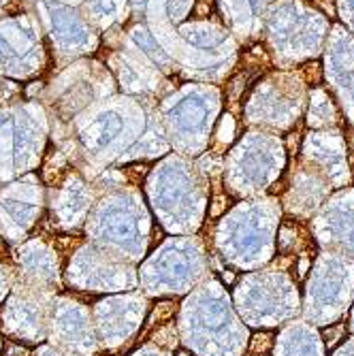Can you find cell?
Instances as JSON below:
<instances>
[{"mask_svg":"<svg viewBox=\"0 0 354 356\" xmlns=\"http://www.w3.org/2000/svg\"><path fill=\"white\" fill-rule=\"evenodd\" d=\"M346 331V327L344 325H337L335 329H327L325 331V343H327V348L331 350L337 341H339V337H341V333Z\"/></svg>","mask_w":354,"mask_h":356,"instance_id":"cell-20","label":"cell"},{"mask_svg":"<svg viewBox=\"0 0 354 356\" xmlns=\"http://www.w3.org/2000/svg\"><path fill=\"white\" fill-rule=\"evenodd\" d=\"M11 282H13V273L0 263V301L5 299V295L11 290Z\"/></svg>","mask_w":354,"mask_h":356,"instance_id":"cell-19","label":"cell"},{"mask_svg":"<svg viewBox=\"0 0 354 356\" xmlns=\"http://www.w3.org/2000/svg\"><path fill=\"white\" fill-rule=\"evenodd\" d=\"M15 277L17 282L32 286L43 293L56 295L62 288L58 252L43 239H30L15 250Z\"/></svg>","mask_w":354,"mask_h":356,"instance_id":"cell-12","label":"cell"},{"mask_svg":"<svg viewBox=\"0 0 354 356\" xmlns=\"http://www.w3.org/2000/svg\"><path fill=\"white\" fill-rule=\"evenodd\" d=\"M344 113L331 101V96L325 88L314 86L309 90V109H307V124L312 128H339L344 124Z\"/></svg>","mask_w":354,"mask_h":356,"instance_id":"cell-17","label":"cell"},{"mask_svg":"<svg viewBox=\"0 0 354 356\" xmlns=\"http://www.w3.org/2000/svg\"><path fill=\"white\" fill-rule=\"evenodd\" d=\"M90 243L99 245L126 263L145 256L150 241V216L135 188H115L94 205L86 220Z\"/></svg>","mask_w":354,"mask_h":356,"instance_id":"cell-2","label":"cell"},{"mask_svg":"<svg viewBox=\"0 0 354 356\" xmlns=\"http://www.w3.org/2000/svg\"><path fill=\"white\" fill-rule=\"evenodd\" d=\"M209 277V258L201 239L184 235L160 245L139 269L145 297L184 295Z\"/></svg>","mask_w":354,"mask_h":356,"instance_id":"cell-5","label":"cell"},{"mask_svg":"<svg viewBox=\"0 0 354 356\" xmlns=\"http://www.w3.org/2000/svg\"><path fill=\"white\" fill-rule=\"evenodd\" d=\"M92 322L101 348L118 350L141 329L147 314V297L143 293H126L103 299L92 307Z\"/></svg>","mask_w":354,"mask_h":356,"instance_id":"cell-9","label":"cell"},{"mask_svg":"<svg viewBox=\"0 0 354 356\" xmlns=\"http://www.w3.org/2000/svg\"><path fill=\"white\" fill-rule=\"evenodd\" d=\"M43 190L35 177H26L0 190V235L17 241L39 220Z\"/></svg>","mask_w":354,"mask_h":356,"instance_id":"cell-11","label":"cell"},{"mask_svg":"<svg viewBox=\"0 0 354 356\" xmlns=\"http://www.w3.org/2000/svg\"><path fill=\"white\" fill-rule=\"evenodd\" d=\"M280 201H250L237 205L216 229V248L224 263L237 269L265 265L273 254Z\"/></svg>","mask_w":354,"mask_h":356,"instance_id":"cell-3","label":"cell"},{"mask_svg":"<svg viewBox=\"0 0 354 356\" xmlns=\"http://www.w3.org/2000/svg\"><path fill=\"white\" fill-rule=\"evenodd\" d=\"M64 280L73 288L92 293H124L139 286V273L133 263L90 241L71 256Z\"/></svg>","mask_w":354,"mask_h":356,"instance_id":"cell-7","label":"cell"},{"mask_svg":"<svg viewBox=\"0 0 354 356\" xmlns=\"http://www.w3.org/2000/svg\"><path fill=\"white\" fill-rule=\"evenodd\" d=\"M47 339L51 341V346L73 356H94L101 350L90 309L71 297L54 299Z\"/></svg>","mask_w":354,"mask_h":356,"instance_id":"cell-10","label":"cell"},{"mask_svg":"<svg viewBox=\"0 0 354 356\" xmlns=\"http://www.w3.org/2000/svg\"><path fill=\"white\" fill-rule=\"evenodd\" d=\"M303 160L323 171L333 188H344L352 181V173L348 169L346 139L337 128L307 135L303 141Z\"/></svg>","mask_w":354,"mask_h":356,"instance_id":"cell-14","label":"cell"},{"mask_svg":"<svg viewBox=\"0 0 354 356\" xmlns=\"http://www.w3.org/2000/svg\"><path fill=\"white\" fill-rule=\"evenodd\" d=\"M182 343L197 356H241L248 331L220 282L203 280L179 307Z\"/></svg>","mask_w":354,"mask_h":356,"instance_id":"cell-1","label":"cell"},{"mask_svg":"<svg viewBox=\"0 0 354 356\" xmlns=\"http://www.w3.org/2000/svg\"><path fill=\"white\" fill-rule=\"evenodd\" d=\"M35 356H73V354L62 352V350L56 348V346H41V348H37Z\"/></svg>","mask_w":354,"mask_h":356,"instance_id":"cell-21","label":"cell"},{"mask_svg":"<svg viewBox=\"0 0 354 356\" xmlns=\"http://www.w3.org/2000/svg\"><path fill=\"white\" fill-rule=\"evenodd\" d=\"M235 305L252 327H277L297 314V286L282 271L248 273L235 288Z\"/></svg>","mask_w":354,"mask_h":356,"instance_id":"cell-6","label":"cell"},{"mask_svg":"<svg viewBox=\"0 0 354 356\" xmlns=\"http://www.w3.org/2000/svg\"><path fill=\"white\" fill-rule=\"evenodd\" d=\"M0 348H3V339H0Z\"/></svg>","mask_w":354,"mask_h":356,"instance_id":"cell-23","label":"cell"},{"mask_svg":"<svg viewBox=\"0 0 354 356\" xmlns=\"http://www.w3.org/2000/svg\"><path fill=\"white\" fill-rule=\"evenodd\" d=\"M331 190L333 186L327 179V175L301 158L291 171V186H288L284 194L282 207L284 211L293 213L297 218H309L327 201Z\"/></svg>","mask_w":354,"mask_h":356,"instance_id":"cell-13","label":"cell"},{"mask_svg":"<svg viewBox=\"0 0 354 356\" xmlns=\"http://www.w3.org/2000/svg\"><path fill=\"white\" fill-rule=\"evenodd\" d=\"M179 356H188V354H186V352H182V354H179Z\"/></svg>","mask_w":354,"mask_h":356,"instance_id":"cell-22","label":"cell"},{"mask_svg":"<svg viewBox=\"0 0 354 356\" xmlns=\"http://www.w3.org/2000/svg\"><path fill=\"white\" fill-rule=\"evenodd\" d=\"M131 356H171V348L160 346L158 341H154V343L141 346V348H139L135 354H131Z\"/></svg>","mask_w":354,"mask_h":356,"instance_id":"cell-18","label":"cell"},{"mask_svg":"<svg viewBox=\"0 0 354 356\" xmlns=\"http://www.w3.org/2000/svg\"><path fill=\"white\" fill-rule=\"evenodd\" d=\"M207 192L209 186L177 158L160 165L147 179V194L160 224L177 235H192L203 224Z\"/></svg>","mask_w":354,"mask_h":356,"instance_id":"cell-4","label":"cell"},{"mask_svg":"<svg viewBox=\"0 0 354 356\" xmlns=\"http://www.w3.org/2000/svg\"><path fill=\"white\" fill-rule=\"evenodd\" d=\"M56 295L43 293L17 280L11 282V295L0 312L3 331L7 337L24 343H41L47 339L49 314Z\"/></svg>","mask_w":354,"mask_h":356,"instance_id":"cell-8","label":"cell"},{"mask_svg":"<svg viewBox=\"0 0 354 356\" xmlns=\"http://www.w3.org/2000/svg\"><path fill=\"white\" fill-rule=\"evenodd\" d=\"M49 194L51 222L58 229L75 231L81 224H86L88 213L94 205V192L88 181H83L77 173H71L60 186L51 188Z\"/></svg>","mask_w":354,"mask_h":356,"instance_id":"cell-15","label":"cell"},{"mask_svg":"<svg viewBox=\"0 0 354 356\" xmlns=\"http://www.w3.org/2000/svg\"><path fill=\"white\" fill-rule=\"evenodd\" d=\"M337 28H339V37L329 39L335 47L327 51L325 75L329 77L331 88L337 92L341 111L348 115V122L354 126V39L344 30V26L337 24Z\"/></svg>","mask_w":354,"mask_h":356,"instance_id":"cell-16","label":"cell"}]
</instances>
